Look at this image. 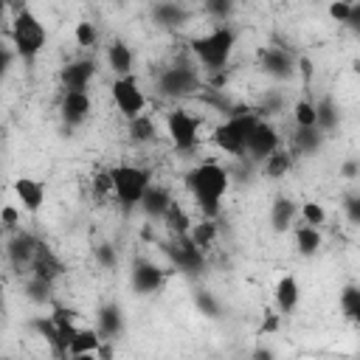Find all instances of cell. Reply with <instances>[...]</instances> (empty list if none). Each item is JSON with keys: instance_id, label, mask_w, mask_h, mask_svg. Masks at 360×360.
I'll return each instance as SVG.
<instances>
[{"instance_id": "1", "label": "cell", "mask_w": 360, "mask_h": 360, "mask_svg": "<svg viewBox=\"0 0 360 360\" xmlns=\"http://www.w3.org/2000/svg\"><path fill=\"white\" fill-rule=\"evenodd\" d=\"M231 186V177H228V169L214 163V160H205V163H197L191 172H186V188L191 191V197L197 200L200 211L214 219L219 214V202L225 197Z\"/></svg>"}, {"instance_id": "2", "label": "cell", "mask_w": 360, "mask_h": 360, "mask_svg": "<svg viewBox=\"0 0 360 360\" xmlns=\"http://www.w3.org/2000/svg\"><path fill=\"white\" fill-rule=\"evenodd\" d=\"M45 39H48V31L39 22V17L28 6H17L14 17H11V45H14V53L31 65L37 59V53L45 48Z\"/></svg>"}, {"instance_id": "3", "label": "cell", "mask_w": 360, "mask_h": 360, "mask_svg": "<svg viewBox=\"0 0 360 360\" xmlns=\"http://www.w3.org/2000/svg\"><path fill=\"white\" fill-rule=\"evenodd\" d=\"M233 45H236V31L222 22L217 28H211L208 34L191 39V51L197 56L200 65H205L208 70H222L233 53Z\"/></svg>"}, {"instance_id": "4", "label": "cell", "mask_w": 360, "mask_h": 360, "mask_svg": "<svg viewBox=\"0 0 360 360\" xmlns=\"http://www.w3.org/2000/svg\"><path fill=\"white\" fill-rule=\"evenodd\" d=\"M110 188L115 194V200L129 211L141 202L143 191L152 186V172L146 166H129V163H118L107 172Z\"/></svg>"}, {"instance_id": "5", "label": "cell", "mask_w": 360, "mask_h": 360, "mask_svg": "<svg viewBox=\"0 0 360 360\" xmlns=\"http://www.w3.org/2000/svg\"><path fill=\"white\" fill-rule=\"evenodd\" d=\"M259 115L253 110H245L239 107L233 115H228L217 129H214V143L217 149H222L225 155H233V158H245V143H248V135L250 129L256 127Z\"/></svg>"}, {"instance_id": "6", "label": "cell", "mask_w": 360, "mask_h": 360, "mask_svg": "<svg viewBox=\"0 0 360 360\" xmlns=\"http://www.w3.org/2000/svg\"><path fill=\"white\" fill-rule=\"evenodd\" d=\"M200 87H202V79H200L197 68L188 62H177L172 68H163L158 76V93L166 98H186V96L197 93Z\"/></svg>"}, {"instance_id": "7", "label": "cell", "mask_w": 360, "mask_h": 360, "mask_svg": "<svg viewBox=\"0 0 360 360\" xmlns=\"http://www.w3.org/2000/svg\"><path fill=\"white\" fill-rule=\"evenodd\" d=\"M166 132L177 152H191L200 143V118L188 110H172L166 115Z\"/></svg>"}, {"instance_id": "8", "label": "cell", "mask_w": 360, "mask_h": 360, "mask_svg": "<svg viewBox=\"0 0 360 360\" xmlns=\"http://www.w3.org/2000/svg\"><path fill=\"white\" fill-rule=\"evenodd\" d=\"M163 250H166L169 262L180 273H186V276H200L205 270V253L188 236H174V242L172 245H163Z\"/></svg>"}, {"instance_id": "9", "label": "cell", "mask_w": 360, "mask_h": 360, "mask_svg": "<svg viewBox=\"0 0 360 360\" xmlns=\"http://www.w3.org/2000/svg\"><path fill=\"white\" fill-rule=\"evenodd\" d=\"M110 90H112V101H115L118 112H121L127 121H132V118L143 115V107H146V96H143L141 84L135 82V76H124V79H115Z\"/></svg>"}, {"instance_id": "10", "label": "cell", "mask_w": 360, "mask_h": 360, "mask_svg": "<svg viewBox=\"0 0 360 360\" xmlns=\"http://www.w3.org/2000/svg\"><path fill=\"white\" fill-rule=\"evenodd\" d=\"M129 284L138 295H152V292H160L163 284H166V270L160 264H155L152 259H143L138 256L132 262V270H129Z\"/></svg>"}, {"instance_id": "11", "label": "cell", "mask_w": 360, "mask_h": 360, "mask_svg": "<svg viewBox=\"0 0 360 360\" xmlns=\"http://www.w3.org/2000/svg\"><path fill=\"white\" fill-rule=\"evenodd\" d=\"M278 143H281V138H278V129L273 127V124H267V121H256V127L250 129V135H248V143H245V160H267L276 149H278Z\"/></svg>"}, {"instance_id": "12", "label": "cell", "mask_w": 360, "mask_h": 360, "mask_svg": "<svg viewBox=\"0 0 360 360\" xmlns=\"http://www.w3.org/2000/svg\"><path fill=\"white\" fill-rule=\"evenodd\" d=\"M39 239L34 236V233H28V231H14V236L6 242V256H8V262H11V267L17 270V273H28L31 270V262H34V256H37V250H39Z\"/></svg>"}, {"instance_id": "13", "label": "cell", "mask_w": 360, "mask_h": 360, "mask_svg": "<svg viewBox=\"0 0 360 360\" xmlns=\"http://www.w3.org/2000/svg\"><path fill=\"white\" fill-rule=\"evenodd\" d=\"M259 65L273 79H290L295 76V56L281 45H264L259 51Z\"/></svg>"}, {"instance_id": "14", "label": "cell", "mask_w": 360, "mask_h": 360, "mask_svg": "<svg viewBox=\"0 0 360 360\" xmlns=\"http://www.w3.org/2000/svg\"><path fill=\"white\" fill-rule=\"evenodd\" d=\"M96 76V62L93 59H73L59 70V84L62 93H87L90 79Z\"/></svg>"}, {"instance_id": "15", "label": "cell", "mask_w": 360, "mask_h": 360, "mask_svg": "<svg viewBox=\"0 0 360 360\" xmlns=\"http://www.w3.org/2000/svg\"><path fill=\"white\" fill-rule=\"evenodd\" d=\"M101 340H115L121 332H124V309L115 304V301H104L98 309H96V326Z\"/></svg>"}, {"instance_id": "16", "label": "cell", "mask_w": 360, "mask_h": 360, "mask_svg": "<svg viewBox=\"0 0 360 360\" xmlns=\"http://www.w3.org/2000/svg\"><path fill=\"white\" fill-rule=\"evenodd\" d=\"M90 110H93V101L87 93H62L59 98V115L68 127H79L90 118Z\"/></svg>"}, {"instance_id": "17", "label": "cell", "mask_w": 360, "mask_h": 360, "mask_svg": "<svg viewBox=\"0 0 360 360\" xmlns=\"http://www.w3.org/2000/svg\"><path fill=\"white\" fill-rule=\"evenodd\" d=\"M14 194H17V200L22 202V208L28 214H37L42 208V202H45V186L39 180H34V177L14 180Z\"/></svg>"}, {"instance_id": "18", "label": "cell", "mask_w": 360, "mask_h": 360, "mask_svg": "<svg viewBox=\"0 0 360 360\" xmlns=\"http://www.w3.org/2000/svg\"><path fill=\"white\" fill-rule=\"evenodd\" d=\"M174 200H172V194L163 188V186H149L146 191H143V197H141V211L149 217V219H160L163 222V217H166V211H169V205H172Z\"/></svg>"}, {"instance_id": "19", "label": "cell", "mask_w": 360, "mask_h": 360, "mask_svg": "<svg viewBox=\"0 0 360 360\" xmlns=\"http://www.w3.org/2000/svg\"><path fill=\"white\" fill-rule=\"evenodd\" d=\"M62 273H65L62 262H59V259L51 253V248H48V245H39V250H37V256H34V262H31L28 276H37V278L53 281V278H59Z\"/></svg>"}, {"instance_id": "20", "label": "cell", "mask_w": 360, "mask_h": 360, "mask_svg": "<svg viewBox=\"0 0 360 360\" xmlns=\"http://www.w3.org/2000/svg\"><path fill=\"white\" fill-rule=\"evenodd\" d=\"M298 301H301L298 278H295V276H281L278 284H276V307H278V315H290V312H295Z\"/></svg>"}, {"instance_id": "21", "label": "cell", "mask_w": 360, "mask_h": 360, "mask_svg": "<svg viewBox=\"0 0 360 360\" xmlns=\"http://www.w3.org/2000/svg\"><path fill=\"white\" fill-rule=\"evenodd\" d=\"M107 65L118 79L132 76V51H129V45L121 42V39H112L110 48H107Z\"/></svg>"}, {"instance_id": "22", "label": "cell", "mask_w": 360, "mask_h": 360, "mask_svg": "<svg viewBox=\"0 0 360 360\" xmlns=\"http://www.w3.org/2000/svg\"><path fill=\"white\" fill-rule=\"evenodd\" d=\"M312 107H315V129L318 132H335L338 129V124H340V110H338V104L329 98V96H323L321 101H312Z\"/></svg>"}, {"instance_id": "23", "label": "cell", "mask_w": 360, "mask_h": 360, "mask_svg": "<svg viewBox=\"0 0 360 360\" xmlns=\"http://www.w3.org/2000/svg\"><path fill=\"white\" fill-rule=\"evenodd\" d=\"M295 217H298V205L290 197H276L273 200V205H270V225H273V231L281 233V231L292 228Z\"/></svg>"}, {"instance_id": "24", "label": "cell", "mask_w": 360, "mask_h": 360, "mask_svg": "<svg viewBox=\"0 0 360 360\" xmlns=\"http://www.w3.org/2000/svg\"><path fill=\"white\" fill-rule=\"evenodd\" d=\"M152 17L158 20V25L177 28V25H183V22L191 17V11H188L186 6H180V3H158V6L152 8Z\"/></svg>"}, {"instance_id": "25", "label": "cell", "mask_w": 360, "mask_h": 360, "mask_svg": "<svg viewBox=\"0 0 360 360\" xmlns=\"http://www.w3.org/2000/svg\"><path fill=\"white\" fill-rule=\"evenodd\" d=\"M290 146H292L295 152H301V155H315V152L323 146V132H318L315 127H309V129L295 127V132H292V138H290Z\"/></svg>"}, {"instance_id": "26", "label": "cell", "mask_w": 360, "mask_h": 360, "mask_svg": "<svg viewBox=\"0 0 360 360\" xmlns=\"http://www.w3.org/2000/svg\"><path fill=\"white\" fill-rule=\"evenodd\" d=\"M127 135H129L132 143H152L158 138V129H155V121L149 115H138V118L129 121Z\"/></svg>"}, {"instance_id": "27", "label": "cell", "mask_w": 360, "mask_h": 360, "mask_svg": "<svg viewBox=\"0 0 360 360\" xmlns=\"http://www.w3.org/2000/svg\"><path fill=\"white\" fill-rule=\"evenodd\" d=\"M163 225H166L174 236H188V231H191V217H188L186 208H180V202H172L169 211H166V217H163Z\"/></svg>"}, {"instance_id": "28", "label": "cell", "mask_w": 360, "mask_h": 360, "mask_svg": "<svg viewBox=\"0 0 360 360\" xmlns=\"http://www.w3.org/2000/svg\"><path fill=\"white\" fill-rule=\"evenodd\" d=\"M295 248L301 256H315L318 248H321V231L318 228H309V225H298L295 231Z\"/></svg>"}, {"instance_id": "29", "label": "cell", "mask_w": 360, "mask_h": 360, "mask_svg": "<svg viewBox=\"0 0 360 360\" xmlns=\"http://www.w3.org/2000/svg\"><path fill=\"white\" fill-rule=\"evenodd\" d=\"M25 295H28V301H34V304H51V301H53V281L28 276V278H25Z\"/></svg>"}, {"instance_id": "30", "label": "cell", "mask_w": 360, "mask_h": 360, "mask_svg": "<svg viewBox=\"0 0 360 360\" xmlns=\"http://www.w3.org/2000/svg\"><path fill=\"white\" fill-rule=\"evenodd\" d=\"M98 346H101V338H98V332H96L93 326H82V329H76V338L70 340V349H68V354L96 352Z\"/></svg>"}, {"instance_id": "31", "label": "cell", "mask_w": 360, "mask_h": 360, "mask_svg": "<svg viewBox=\"0 0 360 360\" xmlns=\"http://www.w3.org/2000/svg\"><path fill=\"white\" fill-rule=\"evenodd\" d=\"M188 239L205 253L211 245H214V239H217V225L211 222V219H202L200 225H191V231H188Z\"/></svg>"}, {"instance_id": "32", "label": "cell", "mask_w": 360, "mask_h": 360, "mask_svg": "<svg viewBox=\"0 0 360 360\" xmlns=\"http://www.w3.org/2000/svg\"><path fill=\"white\" fill-rule=\"evenodd\" d=\"M340 309H343V315L352 323L360 318V287L357 284H346L343 287V292H340Z\"/></svg>"}, {"instance_id": "33", "label": "cell", "mask_w": 360, "mask_h": 360, "mask_svg": "<svg viewBox=\"0 0 360 360\" xmlns=\"http://www.w3.org/2000/svg\"><path fill=\"white\" fill-rule=\"evenodd\" d=\"M290 163H292V155L284 152V149H276V152L264 160V174H267V177H281V174L290 169Z\"/></svg>"}, {"instance_id": "34", "label": "cell", "mask_w": 360, "mask_h": 360, "mask_svg": "<svg viewBox=\"0 0 360 360\" xmlns=\"http://www.w3.org/2000/svg\"><path fill=\"white\" fill-rule=\"evenodd\" d=\"M292 118H295V127H301V129L315 127V107H312V101L309 98H298L292 104Z\"/></svg>"}, {"instance_id": "35", "label": "cell", "mask_w": 360, "mask_h": 360, "mask_svg": "<svg viewBox=\"0 0 360 360\" xmlns=\"http://www.w3.org/2000/svg\"><path fill=\"white\" fill-rule=\"evenodd\" d=\"M73 37H76V42H79L82 48H96V45H98V28H96V22H90V20L76 22Z\"/></svg>"}, {"instance_id": "36", "label": "cell", "mask_w": 360, "mask_h": 360, "mask_svg": "<svg viewBox=\"0 0 360 360\" xmlns=\"http://www.w3.org/2000/svg\"><path fill=\"white\" fill-rule=\"evenodd\" d=\"M298 214H301L304 225H309V228H321V225L326 222V211H323L321 202H304V205L298 208Z\"/></svg>"}, {"instance_id": "37", "label": "cell", "mask_w": 360, "mask_h": 360, "mask_svg": "<svg viewBox=\"0 0 360 360\" xmlns=\"http://www.w3.org/2000/svg\"><path fill=\"white\" fill-rule=\"evenodd\" d=\"M194 307H197L205 318H217V315H219V301H217L214 292H208V290H197V292H194Z\"/></svg>"}, {"instance_id": "38", "label": "cell", "mask_w": 360, "mask_h": 360, "mask_svg": "<svg viewBox=\"0 0 360 360\" xmlns=\"http://www.w3.org/2000/svg\"><path fill=\"white\" fill-rule=\"evenodd\" d=\"M278 326H281V315L276 312V309H264L262 312V323H259V329H256V335L259 338H267V335H273V332H278Z\"/></svg>"}, {"instance_id": "39", "label": "cell", "mask_w": 360, "mask_h": 360, "mask_svg": "<svg viewBox=\"0 0 360 360\" xmlns=\"http://www.w3.org/2000/svg\"><path fill=\"white\" fill-rule=\"evenodd\" d=\"M202 11L211 14V17H217L219 22H225V20L233 14V3H231V0H208V3L202 6Z\"/></svg>"}, {"instance_id": "40", "label": "cell", "mask_w": 360, "mask_h": 360, "mask_svg": "<svg viewBox=\"0 0 360 360\" xmlns=\"http://www.w3.org/2000/svg\"><path fill=\"white\" fill-rule=\"evenodd\" d=\"M96 262H98L104 270H115V264H118V253H115V248H112L110 242H101V245L96 248Z\"/></svg>"}, {"instance_id": "41", "label": "cell", "mask_w": 360, "mask_h": 360, "mask_svg": "<svg viewBox=\"0 0 360 360\" xmlns=\"http://www.w3.org/2000/svg\"><path fill=\"white\" fill-rule=\"evenodd\" d=\"M281 93H276V90H270V93H264V98H262V104H259V110H256V115L262 112V115H276V112H281Z\"/></svg>"}, {"instance_id": "42", "label": "cell", "mask_w": 360, "mask_h": 360, "mask_svg": "<svg viewBox=\"0 0 360 360\" xmlns=\"http://www.w3.org/2000/svg\"><path fill=\"white\" fill-rule=\"evenodd\" d=\"M31 326L51 343V346H56V326H53V321H51V315H45V318H34L31 321Z\"/></svg>"}, {"instance_id": "43", "label": "cell", "mask_w": 360, "mask_h": 360, "mask_svg": "<svg viewBox=\"0 0 360 360\" xmlns=\"http://www.w3.org/2000/svg\"><path fill=\"white\" fill-rule=\"evenodd\" d=\"M343 208H346V217L352 225H360V194H346L343 197Z\"/></svg>"}, {"instance_id": "44", "label": "cell", "mask_w": 360, "mask_h": 360, "mask_svg": "<svg viewBox=\"0 0 360 360\" xmlns=\"http://www.w3.org/2000/svg\"><path fill=\"white\" fill-rule=\"evenodd\" d=\"M0 225L8 228V231H14L20 225V211L14 205H0Z\"/></svg>"}, {"instance_id": "45", "label": "cell", "mask_w": 360, "mask_h": 360, "mask_svg": "<svg viewBox=\"0 0 360 360\" xmlns=\"http://www.w3.org/2000/svg\"><path fill=\"white\" fill-rule=\"evenodd\" d=\"M352 6H354V3H332V6H329V17L338 20V22H346L349 14H352Z\"/></svg>"}, {"instance_id": "46", "label": "cell", "mask_w": 360, "mask_h": 360, "mask_svg": "<svg viewBox=\"0 0 360 360\" xmlns=\"http://www.w3.org/2000/svg\"><path fill=\"white\" fill-rule=\"evenodd\" d=\"M11 59H14V51H8L6 45H0V82L6 79V73L11 68Z\"/></svg>"}, {"instance_id": "47", "label": "cell", "mask_w": 360, "mask_h": 360, "mask_svg": "<svg viewBox=\"0 0 360 360\" xmlns=\"http://www.w3.org/2000/svg\"><path fill=\"white\" fill-rule=\"evenodd\" d=\"M115 357V346L110 340H101V346L96 349V360H112Z\"/></svg>"}, {"instance_id": "48", "label": "cell", "mask_w": 360, "mask_h": 360, "mask_svg": "<svg viewBox=\"0 0 360 360\" xmlns=\"http://www.w3.org/2000/svg\"><path fill=\"white\" fill-rule=\"evenodd\" d=\"M295 70H301V76H304V82L309 84V79H312V62H309L307 56H301V59H295Z\"/></svg>"}, {"instance_id": "49", "label": "cell", "mask_w": 360, "mask_h": 360, "mask_svg": "<svg viewBox=\"0 0 360 360\" xmlns=\"http://www.w3.org/2000/svg\"><path fill=\"white\" fill-rule=\"evenodd\" d=\"M346 25H349L354 34H360V3H354V6H352V14H349Z\"/></svg>"}, {"instance_id": "50", "label": "cell", "mask_w": 360, "mask_h": 360, "mask_svg": "<svg viewBox=\"0 0 360 360\" xmlns=\"http://www.w3.org/2000/svg\"><path fill=\"white\" fill-rule=\"evenodd\" d=\"M340 174H343L346 180H354V177L360 174V163H357V160H346L343 169H340Z\"/></svg>"}, {"instance_id": "51", "label": "cell", "mask_w": 360, "mask_h": 360, "mask_svg": "<svg viewBox=\"0 0 360 360\" xmlns=\"http://www.w3.org/2000/svg\"><path fill=\"white\" fill-rule=\"evenodd\" d=\"M250 360H276V352L267 349V346H256V349L250 352Z\"/></svg>"}, {"instance_id": "52", "label": "cell", "mask_w": 360, "mask_h": 360, "mask_svg": "<svg viewBox=\"0 0 360 360\" xmlns=\"http://www.w3.org/2000/svg\"><path fill=\"white\" fill-rule=\"evenodd\" d=\"M68 360H96V352H82V354H68Z\"/></svg>"}, {"instance_id": "53", "label": "cell", "mask_w": 360, "mask_h": 360, "mask_svg": "<svg viewBox=\"0 0 360 360\" xmlns=\"http://www.w3.org/2000/svg\"><path fill=\"white\" fill-rule=\"evenodd\" d=\"M3 20H6V3L0 0V28H3Z\"/></svg>"}, {"instance_id": "54", "label": "cell", "mask_w": 360, "mask_h": 360, "mask_svg": "<svg viewBox=\"0 0 360 360\" xmlns=\"http://www.w3.org/2000/svg\"><path fill=\"white\" fill-rule=\"evenodd\" d=\"M0 45H3V42H0Z\"/></svg>"}]
</instances>
